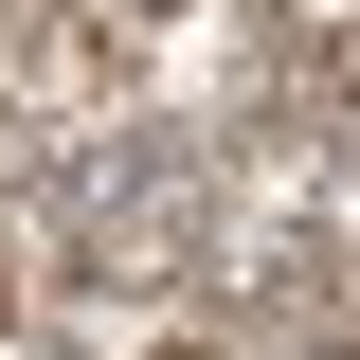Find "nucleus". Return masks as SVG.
<instances>
[{
    "label": "nucleus",
    "instance_id": "nucleus-1",
    "mask_svg": "<svg viewBox=\"0 0 360 360\" xmlns=\"http://www.w3.org/2000/svg\"><path fill=\"white\" fill-rule=\"evenodd\" d=\"M198 234H217V144L198 127H90L54 162V252L90 288H180Z\"/></svg>",
    "mask_w": 360,
    "mask_h": 360
},
{
    "label": "nucleus",
    "instance_id": "nucleus-2",
    "mask_svg": "<svg viewBox=\"0 0 360 360\" xmlns=\"http://www.w3.org/2000/svg\"><path fill=\"white\" fill-rule=\"evenodd\" d=\"M90 18H180V0H90Z\"/></svg>",
    "mask_w": 360,
    "mask_h": 360
}]
</instances>
